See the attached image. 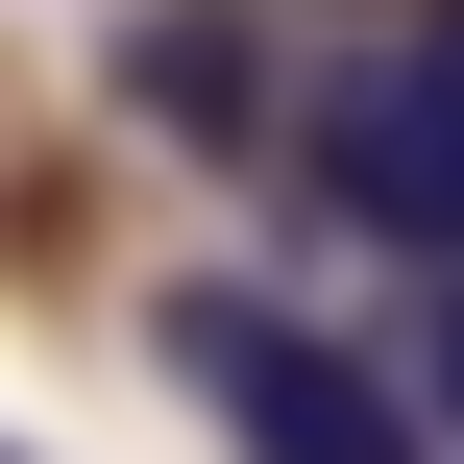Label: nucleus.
<instances>
[{"label": "nucleus", "instance_id": "2", "mask_svg": "<svg viewBox=\"0 0 464 464\" xmlns=\"http://www.w3.org/2000/svg\"><path fill=\"white\" fill-rule=\"evenodd\" d=\"M171 392L220 440H294V464H416V367H343L318 318L269 294H171Z\"/></svg>", "mask_w": 464, "mask_h": 464}, {"label": "nucleus", "instance_id": "4", "mask_svg": "<svg viewBox=\"0 0 464 464\" xmlns=\"http://www.w3.org/2000/svg\"><path fill=\"white\" fill-rule=\"evenodd\" d=\"M416 416H440V440H464V269H440V294H416Z\"/></svg>", "mask_w": 464, "mask_h": 464}, {"label": "nucleus", "instance_id": "1", "mask_svg": "<svg viewBox=\"0 0 464 464\" xmlns=\"http://www.w3.org/2000/svg\"><path fill=\"white\" fill-rule=\"evenodd\" d=\"M294 147H318V196H343L367 245L464 269V24H392V49H343V73L294 98Z\"/></svg>", "mask_w": 464, "mask_h": 464}, {"label": "nucleus", "instance_id": "3", "mask_svg": "<svg viewBox=\"0 0 464 464\" xmlns=\"http://www.w3.org/2000/svg\"><path fill=\"white\" fill-rule=\"evenodd\" d=\"M98 98L147 122V147H294V73H269V0H122L98 24Z\"/></svg>", "mask_w": 464, "mask_h": 464}]
</instances>
